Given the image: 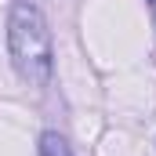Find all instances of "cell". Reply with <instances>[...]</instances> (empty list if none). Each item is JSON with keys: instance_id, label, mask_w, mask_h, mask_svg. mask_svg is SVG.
<instances>
[{"instance_id": "1", "label": "cell", "mask_w": 156, "mask_h": 156, "mask_svg": "<svg viewBox=\"0 0 156 156\" xmlns=\"http://www.w3.org/2000/svg\"><path fill=\"white\" fill-rule=\"evenodd\" d=\"M7 47H11V66L29 87H47L55 58H51V29L44 22L37 4L15 0L11 18H7Z\"/></svg>"}, {"instance_id": "2", "label": "cell", "mask_w": 156, "mask_h": 156, "mask_svg": "<svg viewBox=\"0 0 156 156\" xmlns=\"http://www.w3.org/2000/svg\"><path fill=\"white\" fill-rule=\"evenodd\" d=\"M40 156H73V149L58 131H44L40 134Z\"/></svg>"}, {"instance_id": "3", "label": "cell", "mask_w": 156, "mask_h": 156, "mask_svg": "<svg viewBox=\"0 0 156 156\" xmlns=\"http://www.w3.org/2000/svg\"><path fill=\"white\" fill-rule=\"evenodd\" d=\"M149 4H153V7H156V0H149Z\"/></svg>"}]
</instances>
